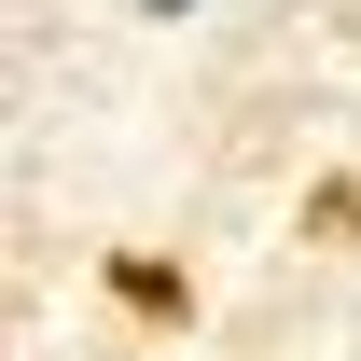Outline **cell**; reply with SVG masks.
<instances>
[{
	"mask_svg": "<svg viewBox=\"0 0 361 361\" xmlns=\"http://www.w3.org/2000/svg\"><path fill=\"white\" fill-rule=\"evenodd\" d=\"M139 14H195V0H139Z\"/></svg>",
	"mask_w": 361,
	"mask_h": 361,
	"instance_id": "6da1fadb",
	"label": "cell"
}]
</instances>
